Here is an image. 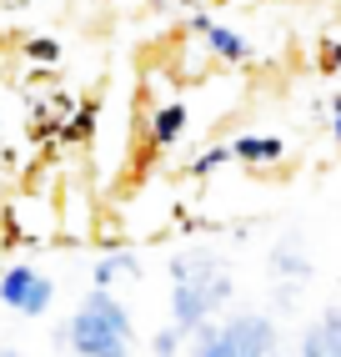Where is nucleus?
Returning <instances> with one entry per match:
<instances>
[{"label":"nucleus","instance_id":"obj_1","mask_svg":"<svg viewBox=\"0 0 341 357\" xmlns=\"http://www.w3.org/2000/svg\"><path fill=\"white\" fill-rule=\"evenodd\" d=\"M231 302V272L216 252H181L170 261V327L196 337L216 307Z\"/></svg>","mask_w":341,"mask_h":357},{"label":"nucleus","instance_id":"obj_4","mask_svg":"<svg viewBox=\"0 0 341 357\" xmlns=\"http://www.w3.org/2000/svg\"><path fill=\"white\" fill-rule=\"evenodd\" d=\"M0 302H6L15 317L40 322L51 312V302H56V282H51V272L31 267V261H15V267L0 272Z\"/></svg>","mask_w":341,"mask_h":357},{"label":"nucleus","instance_id":"obj_7","mask_svg":"<svg viewBox=\"0 0 341 357\" xmlns=\"http://www.w3.org/2000/svg\"><path fill=\"white\" fill-rule=\"evenodd\" d=\"M231 151H236V161L241 166H276L281 156H286V141L281 136H236L231 141Z\"/></svg>","mask_w":341,"mask_h":357},{"label":"nucleus","instance_id":"obj_15","mask_svg":"<svg viewBox=\"0 0 341 357\" xmlns=\"http://www.w3.org/2000/svg\"><path fill=\"white\" fill-rule=\"evenodd\" d=\"M0 357H20V352H10V347H6V352H0Z\"/></svg>","mask_w":341,"mask_h":357},{"label":"nucleus","instance_id":"obj_10","mask_svg":"<svg viewBox=\"0 0 341 357\" xmlns=\"http://www.w3.org/2000/svg\"><path fill=\"white\" fill-rule=\"evenodd\" d=\"M226 161H236L231 141H221V146H206L201 156H191V176H211L216 166H226Z\"/></svg>","mask_w":341,"mask_h":357},{"label":"nucleus","instance_id":"obj_14","mask_svg":"<svg viewBox=\"0 0 341 357\" xmlns=\"http://www.w3.org/2000/svg\"><path fill=\"white\" fill-rule=\"evenodd\" d=\"M326 70H341V40H326V51H322Z\"/></svg>","mask_w":341,"mask_h":357},{"label":"nucleus","instance_id":"obj_2","mask_svg":"<svg viewBox=\"0 0 341 357\" xmlns=\"http://www.w3.org/2000/svg\"><path fill=\"white\" fill-rule=\"evenodd\" d=\"M65 342L76 347V357H131L136 342V327L131 312L116 292H86V302L70 312L65 322Z\"/></svg>","mask_w":341,"mask_h":357},{"label":"nucleus","instance_id":"obj_13","mask_svg":"<svg viewBox=\"0 0 341 357\" xmlns=\"http://www.w3.org/2000/svg\"><path fill=\"white\" fill-rule=\"evenodd\" d=\"M326 126H331L336 146H341V96H331V101H326Z\"/></svg>","mask_w":341,"mask_h":357},{"label":"nucleus","instance_id":"obj_11","mask_svg":"<svg viewBox=\"0 0 341 357\" xmlns=\"http://www.w3.org/2000/svg\"><path fill=\"white\" fill-rule=\"evenodd\" d=\"M181 337H186V332H176V327L166 322V327L156 332V342H151V357H181V352H176V347H181Z\"/></svg>","mask_w":341,"mask_h":357},{"label":"nucleus","instance_id":"obj_6","mask_svg":"<svg viewBox=\"0 0 341 357\" xmlns=\"http://www.w3.org/2000/svg\"><path fill=\"white\" fill-rule=\"evenodd\" d=\"M126 282H141V261H136V252H106L101 261L90 267V287L95 292H116V287H126Z\"/></svg>","mask_w":341,"mask_h":357},{"label":"nucleus","instance_id":"obj_12","mask_svg":"<svg viewBox=\"0 0 341 357\" xmlns=\"http://www.w3.org/2000/svg\"><path fill=\"white\" fill-rule=\"evenodd\" d=\"M26 56H31V61H45V66H51V61H61V45L40 36V40H26Z\"/></svg>","mask_w":341,"mask_h":357},{"label":"nucleus","instance_id":"obj_5","mask_svg":"<svg viewBox=\"0 0 341 357\" xmlns=\"http://www.w3.org/2000/svg\"><path fill=\"white\" fill-rule=\"evenodd\" d=\"M191 36H196L206 51L216 56V61H226V66H241V61H251V40L241 36L236 26H221V20H211V15H191V26H186Z\"/></svg>","mask_w":341,"mask_h":357},{"label":"nucleus","instance_id":"obj_8","mask_svg":"<svg viewBox=\"0 0 341 357\" xmlns=\"http://www.w3.org/2000/svg\"><path fill=\"white\" fill-rule=\"evenodd\" d=\"M186 121H191V111H186L181 101L156 106V116H151V141H156V146H170V141H181Z\"/></svg>","mask_w":341,"mask_h":357},{"label":"nucleus","instance_id":"obj_9","mask_svg":"<svg viewBox=\"0 0 341 357\" xmlns=\"http://www.w3.org/2000/svg\"><path fill=\"white\" fill-rule=\"evenodd\" d=\"M271 267H276V277H286V282H306V277H311V261H306V252H301L296 242H281V247L271 252Z\"/></svg>","mask_w":341,"mask_h":357},{"label":"nucleus","instance_id":"obj_3","mask_svg":"<svg viewBox=\"0 0 341 357\" xmlns=\"http://www.w3.org/2000/svg\"><path fill=\"white\" fill-rule=\"evenodd\" d=\"M276 352V327L261 312H241L221 327H201L196 342H191V357H271Z\"/></svg>","mask_w":341,"mask_h":357}]
</instances>
